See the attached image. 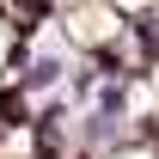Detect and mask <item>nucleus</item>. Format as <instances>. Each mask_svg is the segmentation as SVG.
<instances>
[{
    "label": "nucleus",
    "instance_id": "obj_1",
    "mask_svg": "<svg viewBox=\"0 0 159 159\" xmlns=\"http://www.w3.org/2000/svg\"><path fill=\"white\" fill-rule=\"evenodd\" d=\"M55 80H61V61H55V55H49V61H31V74H25V92H49Z\"/></svg>",
    "mask_w": 159,
    "mask_h": 159
}]
</instances>
